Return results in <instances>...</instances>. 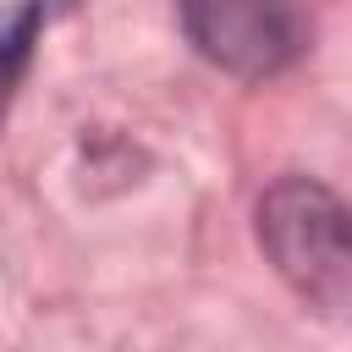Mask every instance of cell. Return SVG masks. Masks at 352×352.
<instances>
[{
    "label": "cell",
    "mask_w": 352,
    "mask_h": 352,
    "mask_svg": "<svg viewBox=\"0 0 352 352\" xmlns=\"http://www.w3.org/2000/svg\"><path fill=\"white\" fill-rule=\"evenodd\" d=\"M77 0H16L11 11H0V126H6V110L16 99V82L33 60V44L44 38V28L72 11Z\"/></svg>",
    "instance_id": "obj_3"
},
{
    "label": "cell",
    "mask_w": 352,
    "mask_h": 352,
    "mask_svg": "<svg viewBox=\"0 0 352 352\" xmlns=\"http://www.w3.org/2000/svg\"><path fill=\"white\" fill-rule=\"evenodd\" d=\"M258 248L302 308L352 324V204L314 176H280L258 198Z\"/></svg>",
    "instance_id": "obj_1"
},
{
    "label": "cell",
    "mask_w": 352,
    "mask_h": 352,
    "mask_svg": "<svg viewBox=\"0 0 352 352\" xmlns=\"http://www.w3.org/2000/svg\"><path fill=\"white\" fill-rule=\"evenodd\" d=\"M176 16L192 50L242 82H264L308 50L297 0H176Z\"/></svg>",
    "instance_id": "obj_2"
}]
</instances>
